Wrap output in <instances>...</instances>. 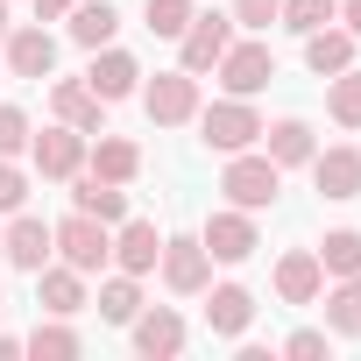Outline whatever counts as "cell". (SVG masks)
Segmentation results:
<instances>
[{
  "instance_id": "obj_23",
  "label": "cell",
  "mask_w": 361,
  "mask_h": 361,
  "mask_svg": "<svg viewBox=\"0 0 361 361\" xmlns=\"http://www.w3.org/2000/svg\"><path fill=\"white\" fill-rule=\"evenodd\" d=\"M71 206L78 213H92V220H106V227H121L128 220V185H106V177H71Z\"/></svg>"
},
{
  "instance_id": "obj_9",
  "label": "cell",
  "mask_w": 361,
  "mask_h": 361,
  "mask_svg": "<svg viewBox=\"0 0 361 361\" xmlns=\"http://www.w3.org/2000/svg\"><path fill=\"white\" fill-rule=\"evenodd\" d=\"M305 170H312L319 199H340V206H347V199H361V149H354V142H326Z\"/></svg>"
},
{
  "instance_id": "obj_1",
  "label": "cell",
  "mask_w": 361,
  "mask_h": 361,
  "mask_svg": "<svg viewBox=\"0 0 361 361\" xmlns=\"http://www.w3.org/2000/svg\"><path fill=\"white\" fill-rule=\"evenodd\" d=\"M220 192H227V206H241V213H269L276 192H283V170H276L262 149H234L227 170H220Z\"/></svg>"
},
{
  "instance_id": "obj_30",
  "label": "cell",
  "mask_w": 361,
  "mask_h": 361,
  "mask_svg": "<svg viewBox=\"0 0 361 361\" xmlns=\"http://www.w3.org/2000/svg\"><path fill=\"white\" fill-rule=\"evenodd\" d=\"M290 36H312V29H326V22H340V0H283V15H276Z\"/></svg>"
},
{
  "instance_id": "obj_33",
  "label": "cell",
  "mask_w": 361,
  "mask_h": 361,
  "mask_svg": "<svg viewBox=\"0 0 361 361\" xmlns=\"http://www.w3.org/2000/svg\"><path fill=\"white\" fill-rule=\"evenodd\" d=\"M29 142H36L29 114L22 106H0V156H29Z\"/></svg>"
},
{
  "instance_id": "obj_16",
  "label": "cell",
  "mask_w": 361,
  "mask_h": 361,
  "mask_svg": "<svg viewBox=\"0 0 361 361\" xmlns=\"http://www.w3.org/2000/svg\"><path fill=\"white\" fill-rule=\"evenodd\" d=\"M128 333H135V354H142V361H170V354H185V319H177L170 305H156V312L142 305Z\"/></svg>"
},
{
  "instance_id": "obj_19",
  "label": "cell",
  "mask_w": 361,
  "mask_h": 361,
  "mask_svg": "<svg viewBox=\"0 0 361 361\" xmlns=\"http://www.w3.org/2000/svg\"><path fill=\"white\" fill-rule=\"evenodd\" d=\"M248 319H255V290L248 283H206V326H213V340H241Z\"/></svg>"
},
{
  "instance_id": "obj_17",
  "label": "cell",
  "mask_w": 361,
  "mask_h": 361,
  "mask_svg": "<svg viewBox=\"0 0 361 361\" xmlns=\"http://www.w3.org/2000/svg\"><path fill=\"white\" fill-rule=\"evenodd\" d=\"M50 121H71L78 135H106V99H92L85 78H57L50 85Z\"/></svg>"
},
{
  "instance_id": "obj_37",
  "label": "cell",
  "mask_w": 361,
  "mask_h": 361,
  "mask_svg": "<svg viewBox=\"0 0 361 361\" xmlns=\"http://www.w3.org/2000/svg\"><path fill=\"white\" fill-rule=\"evenodd\" d=\"M340 29H354V36H361V0H340Z\"/></svg>"
},
{
  "instance_id": "obj_38",
  "label": "cell",
  "mask_w": 361,
  "mask_h": 361,
  "mask_svg": "<svg viewBox=\"0 0 361 361\" xmlns=\"http://www.w3.org/2000/svg\"><path fill=\"white\" fill-rule=\"evenodd\" d=\"M15 354H22V340H15V333H0V361H15Z\"/></svg>"
},
{
  "instance_id": "obj_25",
  "label": "cell",
  "mask_w": 361,
  "mask_h": 361,
  "mask_svg": "<svg viewBox=\"0 0 361 361\" xmlns=\"http://www.w3.org/2000/svg\"><path fill=\"white\" fill-rule=\"evenodd\" d=\"M64 29H71V43H78V50H106V43L121 36V15L106 8V0H78V8L64 15Z\"/></svg>"
},
{
  "instance_id": "obj_8",
  "label": "cell",
  "mask_w": 361,
  "mask_h": 361,
  "mask_svg": "<svg viewBox=\"0 0 361 361\" xmlns=\"http://www.w3.org/2000/svg\"><path fill=\"white\" fill-rule=\"evenodd\" d=\"M227 43H234V15H192L185 36H177V64H185L192 78H206L227 57Z\"/></svg>"
},
{
  "instance_id": "obj_5",
  "label": "cell",
  "mask_w": 361,
  "mask_h": 361,
  "mask_svg": "<svg viewBox=\"0 0 361 361\" xmlns=\"http://www.w3.org/2000/svg\"><path fill=\"white\" fill-rule=\"evenodd\" d=\"M213 71H220V85H227L234 99H255V92L276 78V50H269L262 36H234V43H227V57H220Z\"/></svg>"
},
{
  "instance_id": "obj_32",
  "label": "cell",
  "mask_w": 361,
  "mask_h": 361,
  "mask_svg": "<svg viewBox=\"0 0 361 361\" xmlns=\"http://www.w3.org/2000/svg\"><path fill=\"white\" fill-rule=\"evenodd\" d=\"M29 206V170L22 156H0V213H22Z\"/></svg>"
},
{
  "instance_id": "obj_31",
  "label": "cell",
  "mask_w": 361,
  "mask_h": 361,
  "mask_svg": "<svg viewBox=\"0 0 361 361\" xmlns=\"http://www.w3.org/2000/svg\"><path fill=\"white\" fill-rule=\"evenodd\" d=\"M199 8H192V0H142V22H149V36H185V22H192Z\"/></svg>"
},
{
  "instance_id": "obj_4",
  "label": "cell",
  "mask_w": 361,
  "mask_h": 361,
  "mask_svg": "<svg viewBox=\"0 0 361 361\" xmlns=\"http://www.w3.org/2000/svg\"><path fill=\"white\" fill-rule=\"evenodd\" d=\"M156 276H163L170 298H206V283H213V255H206V241H199V234H163Z\"/></svg>"
},
{
  "instance_id": "obj_6",
  "label": "cell",
  "mask_w": 361,
  "mask_h": 361,
  "mask_svg": "<svg viewBox=\"0 0 361 361\" xmlns=\"http://www.w3.org/2000/svg\"><path fill=\"white\" fill-rule=\"evenodd\" d=\"M142 106H149V121L156 128H185V121H199V78L185 71V64H177V71H156L149 85H142Z\"/></svg>"
},
{
  "instance_id": "obj_3",
  "label": "cell",
  "mask_w": 361,
  "mask_h": 361,
  "mask_svg": "<svg viewBox=\"0 0 361 361\" xmlns=\"http://www.w3.org/2000/svg\"><path fill=\"white\" fill-rule=\"evenodd\" d=\"M199 142L206 149H220V156H234V149H255L262 142V114H255V99H213V106H199Z\"/></svg>"
},
{
  "instance_id": "obj_21",
  "label": "cell",
  "mask_w": 361,
  "mask_h": 361,
  "mask_svg": "<svg viewBox=\"0 0 361 361\" xmlns=\"http://www.w3.org/2000/svg\"><path fill=\"white\" fill-rule=\"evenodd\" d=\"M85 163H92V177H106V185H135V177H142V149L128 135H92Z\"/></svg>"
},
{
  "instance_id": "obj_35",
  "label": "cell",
  "mask_w": 361,
  "mask_h": 361,
  "mask_svg": "<svg viewBox=\"0 0 361 361\" xmlns=\"http://www.w3.org/2000/svg\"><path fill=\"white\" fill-rule=\"evenodd\" d=\"M283 354H290V361H319V354H326V333H319V326H298V333L283 340Z\"/></svg>"
},
{
  "instance_id": "obj_22",
  "label": "cell",
  "mask_w": 361,
  "mask_h": 361,
  "mask_svg": "<svg viewBox=\"0 0 361 361\" xmlns=\"http://www.w3.org/2000/svg\"><path fill=\"white\" fill-rule=\"evenodd\" d=\"M354 50H361V36H354V29H340V22H326V29H312V36H305V64H312V78L347 71V64H354Z\"/></svg>"
},
{
  "instance_id": "obj_40",
  "label": "cell",
  "mask_w": 361,
  "mask_h": 361,
  "mask_svg": "<svg viewBox=\"0 0 361 361\" xmlns=\"http://www.w3.org/2000/svg\"><path fill=\"white\" fill-rule=\"evenodd\" d=\"M0 319H8V305H0Z\"/></svg>"
},
{
  "instance_id": "obj_2",
  "label": "cell",
  "mask_w": 361,
  "mask_h": 361,
  "mask_svg": "<svg viewBox=\"0 0 361 361\" xmlns=\"http://www.w3.org/2000/svg\"><path fill=\"white\" fill-rule=\"evenodd\" d=\"M50 241H57V262H71V269H85V276H99V269L114 262V227L92 220V213H78V206L50 227Z\"/></svg>"
},
{
  "instance_id": "obj_15",
  "label": "cell",
  "mask_w": 361,
  "mask_h": 361,
  "mask_svg": "<svg viewBox=\"0 0 361 361\" xmlns=\"http://www.w3.org/2000/svg\"><path fill=\"white\" fill-rule=\"evenodd\" d=\"M36 305L50 312V319H78L92 298H85V269H71V262H43L36 269Z\"/></svg>"
},
{
  "instance_id": "obj_28",
  "label": "cell",
  "mask_w": 361,
  "mask_h": 361,
  "mask_svg": "<svg viewBox=\"0 0 361 361\" xmlns=\"http://www.w3.org/2000/svg\"><path fill=\"white\" fill-rule=\"evenodd\" d=\"M326 114H333V128H347V135L361 128V71H354V64L326 78Z\"/></svg>"
},
{
  "instance_id": "obj_7",
  "label": "cell",
  "mask_w": 361,
  "mask_h": 361,
  "mask_svg": "<svg viewBox=\"0 0 361 361\" xmlns=\"http://www.w3.org/2000/svg\"><path fill=\"white\" fill-rule=\"evenodd\" d=\"M199 241H206V255H213V262H248V255L262 248V227H255V213H241V206H220V213H206Z\"/></svg>"
},
{
  "instance_id": "obj_10",
  "label": "cell",
  "mask_w": 361,
  "mask_h": 361,
  "mask_svg": "<svg viewBox=\"0 0 361 361\" xmlns=\"http://www.w3.org/2000/svg\"><path fill=\"white\" fill-rule=\"evenodd\" d=\"M0 255H8V269H22V276H36L50 255H57V241H50V227L22 206V213H8V234H0Z\"/></svg>"
},
{
  "instance_id": "obj_41",
  "label": "cell",
  "mask_w": 361,
  "mask_h": 361,
  "mask_svg": "<svg viewBox=\"0 0 361 361\" xmlns=\"http://www.w3.org/2000/svg\"><path fill=\"white\" fill-rule=\"evenodd\" d=\"M0 269H8V255H0Z\"/></svg>"
},
{
  "instance_id": "obj_11",
  "label": "cell",
  "mask_w": 361,
  "mask_h": 361,
  "mask_svg": "<svg viewBox=\"0 0 361 361\" xmlns=\"http://www.w3.org/2000/svg\"><path fill=\"white\" fill-rule=\"evenodd\" d=\"M0 57H8V78H50L57 71V36L43 22H22V29H8Z\"/></svg>"
},
{
  "instance_id": "obj_24",
  "label": "cell",
  "mask_w": 361,
  "mask_h": 361,
  "mask_svg": "<svg viewBox=\"0 0 361 361\" xmlns=\"http://www.w3.org/2000/svg\"><path fill=\"white\" fill-rule=\"evenodd\" d=\"M326 333L340 340H361V276H326Z\"/></svg>"
},
{
  "instance_id": "obj_36",
  "label": "cell",
  "mask_w": 361,
  "mask_h": 361,
  "mask_svg": "<svg viewBox=\"0 0 361 361\" xmlns=\"http://www.w3.org/2000/svg\"><path fill=\"white\" fill-rule=\"evenodd\" d=\"M71 8H78V0H36V22H64Z\"/></svg>"
},
{
  "instance_id": "obj_18",
  "label": "cell",
  "mask_w": 361,
  "mask_h": 361,
  "mask_svg": "<svg viewBox=\"0 0 361 361\" xmlns=\"http://www.w3.org/2000/svg\"><path fill=\"white\" fill-rule=\"evenodd\" d=\"M156 255H163V234H156V220H121L114 227V269H128V276H156Z\"/></svg>"
},
{
  "instance_id": "obj_39",
  "label": "cell",
  "mask_w": 361,
  "mask_h": 361,
  "mask_svg": "<svg viewBox=\"0 0 361 361\" xmlns=\"http://www.w3.org/2000/svg\"><path fill=\"white\" fill-rule=\"evenodd\" d=\"M8 29H15V22H8V0H0V43H8Z\"/></svg>"
},
{
  "instance_id": "obj_29",
  "label": "cell",
  "mask_w": 361,
  "mask_h": 361,
  "mask_svg": "<svg viewBox=\"0 0 361 361\" xmlns=\"http://www.w3.org/2000/svg\"><path fill=\"white\" fill-rule=\"evenodd\" d=\"M319 269L326 276H361V227H333L319 241Z\"/></svg>"
},
{
  "instance_id": "obj_20",
  "label": "cell",
  "mask_w": 361,
  "mask_h": 361,
  "mask_svg": "<svg viewBox=\"0 0 361 361\" xmlns=\"http://www.w3.org/2000/svg\"><path fill=\"white\" fill-rule=\"evenodd\" d=\"M319 290H326L319 248H290V255H276V298H283V305H319Z\"/></svg>"
},
{
  "instance_id": "obj_12",
  "label": "cell",
  "mask_w": 361,
  "mask_h": 361,
  "mask_svg": "<svg viewBox=\"0 0 361 361\" xmlns=\"http://www.w3.org/2000/svg\"><path fill=\"white\" fill-rule=\"evenodd\" d=\"M276 170H305L312 156H319V135H312V121L305 114H283V121H262V142H255Z\"/></svg>"
},
{
  "instance_id": "obj_14",
  "label": "cell",
  "mask_w": 361,
  "mask_h": 361,
  "mask_svg": "<svg viewBox=\"0 0 361 361\" xmlns=\"http://www.w3.org/2000/svg\"><path fill=\"white\" fill-rule=\"evenodd\" d=\"M85 85H92V99L121 106V99H128V92L142 85V64H135V50H121V43L92 50V64H85Z\"/></svg>"
},
{
  "instance_id": "obj_13",
  "label": "cell",
  "mask_w": 361,
  "mask_h": 361,
  "mask_svg": "<svg viewBox=\"0 0 361 361\" xmlns=\"http://www.w3.org/2000/svg\"><path fill=\"white\" fill-rule=\"evenodd\" d=\"M85 142H92V135H78L71 121H50V128L29 142V163H36L43 177H78V170H85Z\"/></svg>"
},
{
  "instance_id": "obj_26",
  "label": "cell",
  "mask_w": 361,
  "mask_h": 361,
  "mask_svg": "<svg viewBox=\"0 0 361 361\" xmlns=\"http://www.w3.org/2000/svg\"><path fill=\"white\" fill-rule=\"evenodd\" d=\"M99 319L106 326H135V312H142V276H128V269H114L106 283H99Z\"/></svg>"
},
{
  "instance_id": "obj_34",
  "label": "cell",
  "mask_w": 361,
  "mask_h": 361,
  "mask_svg": "<svg viewBox=\"0 0 361 361\" xmlns=\"http://www.w3.org/2000/svg\"><path fill=\"white\" fill-rule=\"evenodd\" d=\"M227 15H234V29H248V36H262V29H269V22L283 15V0H234Z\"/></svg>"
},
{
  "instance_id": "obj_27",
  "label": "cell",
  "mask_w": 361,
  "mask_h": 361,
  "mask_svg": "<svg viewBox=\"0 0 361 361\" xmlns=\"http://www.w3.org/2000/svg\"><path fill=\"white\" fill-rule=\"evenodd\" d=\"M78 347H85V340H78L64 319H50V312H43V319H36V333L22 340V354H36V361H71Z\"/></svg>"
}]
</instances>
